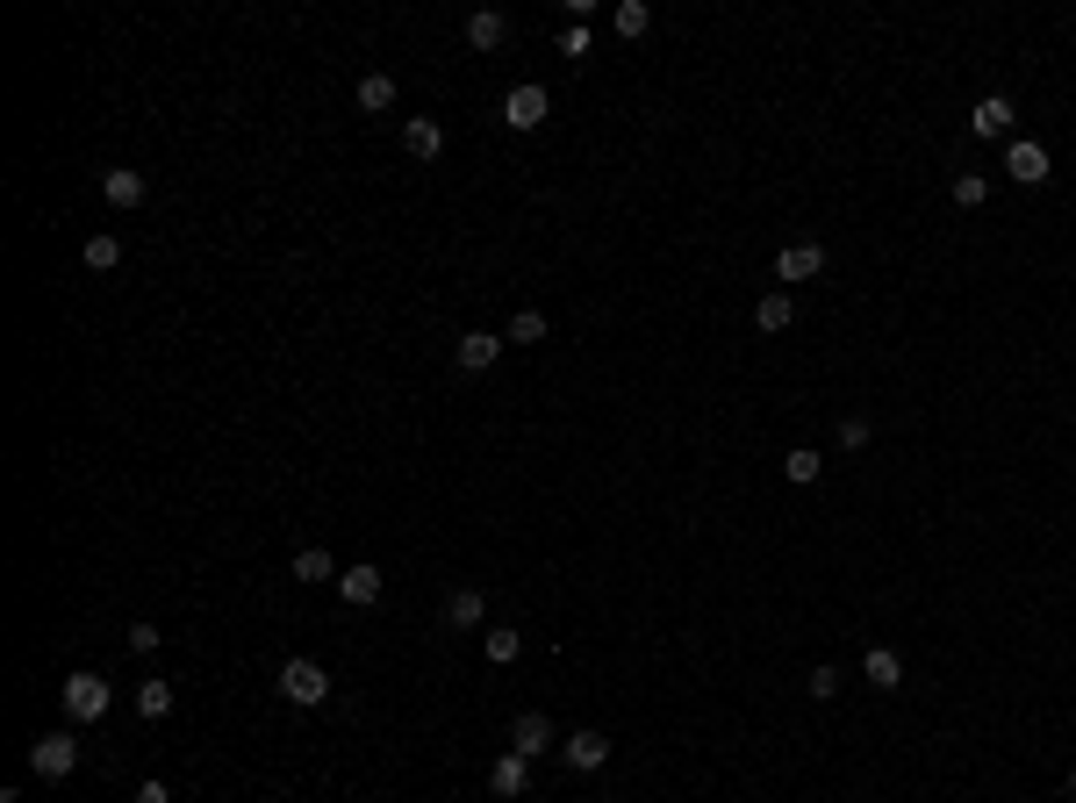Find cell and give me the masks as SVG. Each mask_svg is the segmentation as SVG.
<instances>
[{
    "label": "cell",
    "mask_w": 1076,
    "mask_h": 803,
    "mask_svg": "<svg viewBox=\"0 0 1076 803\" xmlns=\"http://www.w3.org/2000/svg\"><path fill=\"white\" fill-rule=\"evenodd\" d=\"M130 653H158V624H130Z\"/></svg>",
    "instance_id": "obj_30"
},
{
    "label": "cell",
    "mask_w": 1076,
    "mask_h": 803,
    "mask_svg": "<svg viewBox=\"0 0 1076 803\" xmlns=\"http://www.w3.org/2000/svg\"><path fill=\"white\" fill-rule=\"evenodd\" d=\"M330 574H338V567H330V552H324V546H302V552H294V582L316 588V582H330Z\"/></svg>",
    "instance_id": "obj_19"
},
{
    "label": "cell",
    "mask_w": 1076,
    "mask_h": 803,
    "mask_svg": "<svg viewBox=\"0 0 1076 803\" xmlns=\"http://www.w3.org/2000/svg\"><path fill=\"white\" fill-rule=\"evenodd\" d=\"M359 108H366V115L395 108V80H388V72H366V80H359Z\"/></svg>",
    "instance_id": "obj_20"
},
{
    "label": "cell",
    "mask_w": 1076,
    "mask_h": 803,
    "mask_svg": "<svg viewBox=\"0 0 1076 803\" xmlns=\"http://www.w3.org/2000/svg\"><path fill=\"white\" fill-rule=\"evenodd\" d=\"M166 710H172V689L166 682H158V674H152V682H137V718H166Z\"/></svg>",
    "instance_id": "obj_21"
},
{
    "label": "cell",
    "mask_w": 1076,
    "mask_h": 803,
    "mask_svg": "<svg viewBox=\"0 0 1076 803\" xmlns=\"http://www.w3.org/2000/svg\"><path fill=\"white\" fill-rule=\"evenodd\" d=\"M144 194H152V180H144V172H130V166H108V172H101V202H108V208H144Z\"/></svg>",
    "instance_id": "obj_7"
},
{
    "label": "cell",
    "mask_w": 1076,
    "mask_h": 803,
    "mask_svg": "<svg viewBox=\"0 0 1076 803\" xmlns=\"http://www.w3.org/2000/svg\"><path fill=\"white\" fill-rule=\"evenodd\" d=\"M130 803H172V789H166V782H144V789H137Z\"/></svg>",
    "instance_id": "obj_31"
},
{
    "label": "cell",
    "mask_w": 1076,
    "mask_h": 803,
    "mask_svg": "<svg viewBox=\"0 0 1076 803\" xmlns=\"http://www.w3.org/2000/svg\"><path fill=\"white\" fill-rule=\"evenodd\" d=\"M402 151H410V158H416V166H431V158H438V151H445V130H438V122H431V115H416V122H402Z\"/></svg>",
    "instance_id": "obj_11"
},
{
    "label": "cell",
    "mask_w": 1076,
    "mask_h": 803,
    "mask_svg": "<svg viewBox=\"0 0 1076 803\" xmlns=\"http://www.w3.org/2000/svg\"><path fill=\"white\" fill-rule=\"evenodd\" d=\"M783 474L797 480V488H811V480L825 474V460H819V452H803V445H797V452H789V460H783Z\"/></svg>",
    "instance_id": "obj_25"
},
{
    "label": "cell",
    "mask_w": 1076,
    "mask_h": 803,
    "mask_svg": "<svg viewBox=\"0 0 1076 803\" xmlns=\"http://www.w3.org/2000/svg\"><path fill=\"white\" fill-rule=\"evenodd\" d=\"M539 338H546V316H539V308H517L510 330H503V344H539Z\"/></svg>",
    "instance_id": "obj_22"
},
{
    "label": "cell",
    "mask_w": 1076,
    "mask_h": 803,
    "mask_svg": "<svg viewBox=\"0 0 1076 803\" xmlns=\"http://www.w3.org/2000/svg\"><path fill=\"white\" fill-rule=\"evenodd\" d=\"M861 674H869L875 689H897V682H905V660H897L890 646H869V660H861Z\"/></svg>",
    "instance_id": "obj_18"
},
{
    "label": "cell",
    "mask_w": 1076,
    "mask_h": 803,
    "mask_svg": "<svg viewBox=\"0 0 1076 803\" xmlns=\"http://www.w3.org/2000/svg\"><path fill=\"white\" fill-rule=\"evenodd\" d=\"M58 696H65V718H72V725H101V718H108V682L94 674V667L65 674V689H58Z\"/></svg>",
    "instance_id": "obj_1"
},
{
    "label": "cell",
    "mask_w": 1076,
    "mask_h": 803,
    "mask_svg": "<svg viewBox=\"0 0 1076 803\" xmlns=\"http://www.w3.org/2000/svg\"><path fill=\"white\" fill-rule=\"evenodd\" d=\"M1069 803H1076V768H1069Z\"/></svg>",
    "instance_id": "obj_32"
},
{
    "label": "cell",
    "mask_w": 1076,
    "mask_h": 803,
    "mask_svg": "<svg viewBox=\"0 0 1076 803\" xmlns=\"http://www.w3.org/2000/svg\"><path fill=\"white\" fill-rule=\"evenodd\" d=\"M811 696H819V703L839 696V667H811Z\"/></svg>",
    "instance_id": "obj_29"
},
{
    "label": "cell",
    "mask_w": 1076,
    "mask_h": 803,
    "mask_svg": "<svg viewBox=\"0 0 1076 803\" xmlns=\"http://www.w3.org/2000/svg\"><path fill=\"white\" fill-rule=\"evenodd\" d=\"M546 86H510V101H503V122H510V130H539V122H546Z\"/></svg>",
    "instance_id": "obj_5"
},
{
    "label": "cell",
    "mask_w": 1076,
    "mask_h": 803,
    "mask_svg": "<svg viewBox=\"0 0 1076 803\" xmlns=\"http://www.w3.org/2000/svg\"><path fill=\"white\" fill-rule=\"evenodd\" d=\"M488 782H496V796H524L531 789V761L524 753H503L496 768H488Z\"/></svg>",
    "instance_id": "obj_16"
},
{
    "label": "cell",
    "mask_w": 1076,
    "mask_h": 803,
    "mask_svg": "<svg viewBox=\"0 0 1076 803\" xmlns=\"http://www.w3.org/2000/svg\"><path fill=\"white\" fill-rule=\"evenodd\" d=\"M1005 172L1019 180V187H1041V180H1048V151L1033 137H1012L1005 144Z\"/></svg>",
    "instance_id": "obj_6"
},
{
    "label": "cell",
    "mask_w": 1076,
    "mask_h": 803,
    "mask_svg": "<svg viewBox=\"0 0 1076 803\" xmlns=\"http://www.w3.org/2000/svg\"><path fill=\"white\" fill-rule=\"evenodd\" d=\"M338 596L352 603V610L380 603V567H344V574H338Z\"/></svg>",
    "instance_id": "obj_14"
},
{
    "label": "cell",
    "mask_w": 1076,
    "mask_h": 803,
    "mask_svg": "<svg viewBox=\"0 0 1076 803\" xmlns=\"http://www.w3.org/2000/svg\"><path fill=\"white\" fill-rule=\"evenodd\" d=\"M29 768L44 775V782H65V775L80 768V739H72V732H44L29 746Z\"/></svg>",
    "instance_id": "obj_2"
},
{
    "label": "cell",
    "mask_w": 1076,
    "mask_h": 803,
    "mask_svg": "<svg viewBox=\"0 0 1076 803\" xmlns=\"http://www.w3.org/2000/svg\"><path fill=\"white\" fill-rule=\"evenodd\" d=\"M991 202V180L983 172H955V208H983Z\"/></svg>",
    "instance_id": "obj_23"
},
{
    "label": "cell",
    "mask_w": 1076,
    "mask_h": 803,
    "mask_svg": "<svg viewBox=\"0 0 1076 803\" xmlns=\"http://www.w3.org/2000/svg\"><path fill=\"white\" fill-rule=\"evenodd\" d=\"M560 753H567V768H575V775H596L603 761H610V739H603V732H575Z\"/></svg>",
    "instance_id": "obj_10"
},
{
    "label": "cell",
    "mask_w": 1076,
    "mask_h": 803,
    "mask_svg": "<svg viewBox=\"0 0 1076 803\" xmlns=\"http://www.w3.org/2000/svg\"><path fill=\"white\" fill-rule=\"evenodd\" d=\"M819 273H825V244L819 238H797V244L775 252V280H783V288H803V280H819Z\"/></svg>",
    "instance_id": "obj_3"
},
{
    "label": "cell",
    "mask_w": 1076,
    "mask_h": 803,
    "mask_svg": "<svg viewBox=\"0 0 1076 803\" xmlns=\"http://www.w3.org/2000/svg\"><path fill=\"white\" fill-rule=\"evenodd\" d=\"M646 29H653L646 0H617V36H646Z\"/></svg>",
    "instance_id": "obj_26"
},
{
    "label": "cell",
    "mask_w": 1076,
    "mask_h": 803,
    "mask_svg": "<svg viewBox=\"0 0 1076 803\" xmlns=\"http://www.w3.org/2000/svg\"><path fill=\"white\" fill-rule=\"evenodd\" d=\"M481 653H488L496 667H510L517 653H524V638H517V632H488V638H481Z\"/></svg>",
    "instance_id": "obj_27"
},
{
    "label": "cell",
    "mask_w": 1076,
    "mask_h": 803,
    "mask_svg": "<svg viewBox=\"0 0 1076 803\" xmlns=\"http://www.w3.org/2000/svg\"><path fill=\"white\" fill-rule=\"evenodd\" d=\"M496 360H503V338H496V330H467V338H460V366H467V374H488Z\"/></svg>",
    "instance_id": "obj_13"
},
{
    "label": "cell",
    "mask_w": 1076,
    "mask_h": 803,
    "mask_svg": "<svg viewBox=\"0 0 1076 803\" xmlns=\"http://www.w3.org/2000/svg\"><path fill=\"white\" fill-rule=\"evenodd\" d=\"M503 36H510V15H503V8H481V15H467V44H474V51H496Z\"/></svg>",
    "instance_id": "obj_15"
},
{
    "label": "cell",
    "mask_w": 1076,
    "mask_h": 803,
    "mask_svg": "<svg viewBox=\"0 0 1076 803\" xmlns=\"http://www.w3.org/2000/svg\"><path fill=\"white\" fill-rule=\"evenodd\" d=\"M280 696L302 703V710H316V703H330V674L316 660H288L280 667Z\"/></svg>",
    "instance_id": "obj_4"
},
{
    "label": "cell",
    "mask_w": 1076,
    "mask_h": 803,
    "mask_svg": "<svg viewBox=\"0 0 1076 803\" xmlns=\"http://www.w3.org/2000/svg\"><path fill=\"white\" fill-rule=\"evenodd\" d=\"M510 753H524V761L553 753V718H546V710H524V718L510 725Z\"/></svg>",
    "instance_id": "obj_8"
},
{
    "label": "cell",
    "mask_w": 1076,
    "mask_h": 803,
    "mask_svg": "<svg viewBox=\"0 0 1076 803\" xmlns=\"http://www.w3.org/2000/svg\"><path fill=\"white\" fill-rule=\"evenodd\" d=\"M1012 122H1019V108H1012L1005 94H983L976 115H969V130H976V137H1012Z\"/></svg>",
    "instance_id": "obj_9"
},
{
    "label": "cell",
    "mask_w": 1076,
    "mask_h": 803,
    "mask_svg": "<svg viewBox=\"0 0 1076 803\" xmlns=\"http://www.w3.org/2000/svg\"><path fill=\"white\" fill-rule=\"evenodd\" d=\"M80 258L94 266V273H108V266H122V244H116V238L101 230V238H86V252H80Z\"/></svg>",
    "instance_id": "obj_24"
},
{
    "label": "cell",
    "mask_w": 1076,
    "mask_h": 803,
    "mask_svg": "<svg viewBox=\"0 0 1076 803\" xmlns=\"http://www.w3.org/2000/svg\"><path fill=\"white\" fill-rule=\"evenodd\" d=\"M753 324H761V330H789V324H797V294H789V288L761 294V308H753Z\"/></svg>",
    "instance_id": "obj_17"
},
{
    "label": "cell",
    "mask_w": 1076,
    "mask_h": 803,
    "mask_svg": "<svg viewBox=\"0 0 1076 803\" xmlns=\"http://www.w3.org/2000/svg\"><path fill=\"white\" fill-rule=\"evenodd\" d=\"M481 617H488L481 588H452V596H445V624H452V632H481Z\"/></svg>",
    "instance_id": "obj_12"
},
{
    "label": "cell",
    "mask_w": 1076,
    "mask_h": 803,
    "mask_svg": "<svg viewBox=\"0 0 1076 803\" xmlns=\"http://www.w3.org/2000/svg\"><path fill=\"white\" fill-rule=\"evenodd\" d=\"M869 438H875V424H869V416H839V452H861Z\"/></svg>",
    "instance_id": "obj_28"
}]
</instances>
